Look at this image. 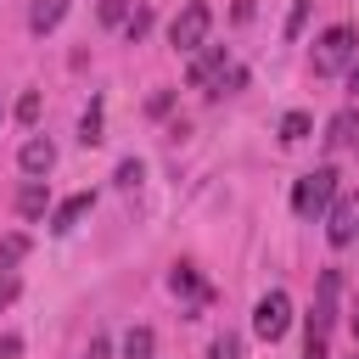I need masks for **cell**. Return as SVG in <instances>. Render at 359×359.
I'll return each mask as SVG.
<instances>
[{
    "label": "cell",
    "instance_id": "21",
    "mask_svg": "<svg viewBox=\"0 0 359 359\" xmlns=\"http://www.w3.org/2000/svg\"><path fill=\"white\" fill-rule=\"evenodd\" d=\"M140 174H146V168H140V157H123V163H118V185H123V191H135V185H140Z\"/></svg>",
    "mask_w": 359,
    "mask_h": 359
},
{
    "label": "cell",
    "instance_id": "29",
    "mask_svg": "<svg viewBox=\"0 0 359 359\" xmlns=\"http://www.w3.org/2000/svg\"><path fill=\"white\" fill-rule=\"evenodd\" d=\"M0 118H6V107H0Z\"/></svg>",
    "mask_w": 359,
    "mask_h": 359
},
{
    "label": "cell",
    "instance_id": "1",
    "mask_svg": "<svg viewBox=\"0 0 359 359\" xmlns=\"http://www.w3.org/2000/svg\"><path fill=\"white\" fill-rule=\"evenodd\" d=\"M337 292H342V275L337 269H320V292H314V309H309V342H303V359H331V325H337Z\"/></svg>",
    "mask_w": 359,
    "mask_h": 359
},
{
    "label": "cell",
    "instance_id": "24",
    "mask_svg": "<svg viewBox=\"0 0 359 359\" xmlns=\"http://www.w3.org/2000/svg\"><path fill=\"white\" fill-rule=\"evenodd\" d=\"M17 118H22V123H34V118H39V95H34V90L17 101Z\"/></svg>",
    "mask_w": 359,
    "mask_h": 359
},
{
    "label": "cell",
    "instance_id": "14",
    "mask_svg": "<svg viewBox=\"0 0 359 359\" xmlns=\"http://www.w3.org/2000/svg\"><path fill=\"white\" fill-rule=\"evenodd\" d=\"M168 286H174V292H185V297H208V286L196 280V269H191V264H174V275H168Z\"/></svg>",
    "mask_w": 359,
    "mask_h": 359
},
{
    "label": "cell",
    "instance_id": "30",
    "mask_svg": "<svg viewBox=\"0 0 359 359\" xmlns=\"http://www.w3.org/2000/svg\"><path fill=\"white\" fill-rule=\"evenodd\" d=\"M353 359H359V353H353Z\"/></svg>",
    "mask_w": 359,
    "mask_h": 359
},
{
    "label": "cell",
    "instance_id": "15",
    "mask_svg": "<svg viewBox=\"0 0 359 359\" xmlns=\"http://www.w3.org/2000/svg\"><path fill=\"white\" fill-rule=\"evenodd\" d=\"M309 129H314V123H309V112H286V118H280V140H286V146L309 140Z\"/></svg>",
    "mask_w": 359,
    "mask_h": 359
},
{
    "label": "cell",
    "instance_id": "3",
    "mask_svg": "<svg viewBox=\"0 0 359 359\" xmlns=\"http://www.w3.org/2000/svg\"><path fill=\"white\" fill-rule=\"evenodd\" d=\"M331 202H337V168H331V163L314 168V174H303V180L292 185V213H297V219H325Z\"/></svg>",
    "mask_w": 359,
    "mask_h": 359
},
{
    "label": "cell",
    "instance_id": "16",
    "mask_svg": "<svg viewBox=\"0 0 359 359\" xmlns=\"http://www.w3.org/2000/svg\"><path fill=\"white\" fill-rule=\"evenodd\" d=\"M79 140H84V146H95V140H101V101H90V107H84V118H79Z\"/></svg>",
    "mask_w": 359,
    "mask_h": 359
},
{
    "label": "cell",
    "instance_id": "9",
    "mask_svg": "<svg viewBox=\"0 0 359 359\" xmlns=\"http://www.w3.org/2000/svg\"><path fill=\"white\" fill-rule=\"evenodd\" d=\"M224 67H230V56H224V45H213V50H202V56L191 62V84H196V90H213Z\"/></svg>",
    "mask_w": 359,
    "mask_h": 359
},
{
    "label": "cell",
    "instance_id": "7",
    "mask_svg": "<svg viewBox=\"0 0 359 359\" xmlns=\"http://www.w3.org/2000/svg\"><path fill=\"white\" fill-rule=\"evenodd\" d=\"M17 163H22V174H34V180H39V174H50L56 146H50L45 135H28V140H22V151H17Z\"/></svg>",
    "mask_w": 359,
    "mask_h": 359
},
{
    "label": "cell",
    "instance_id": "11",
    "mask_svg": "<svg viewBox=\"0 0 359 359\" xmlns=\"http://www.w3.org/2000/svg\"><path fill=\"white\" fill-rule=\"evenodd\" d=\"M62 17H67V0H34V6H28V28H34V34H50Z\"/></svg>",
    "mask_w": 359,
    "mask_h": 359
},
{
    "label": "cell",
    "instance_id": "17",
    "mask_svg": "<svg viewBox=\"0 0 359 359\" xmlns=\"http://www.w3.org/2000/svg\"><path fill=\"white\" fill-rule=\"evenodd\" d=\"M22 258H28V236H6L0 241V269H17Z\"/></svg>",
    "mask_w": 359,
    "mask_h": 359
},
{
    "label": "cell",
    "instance_id": "13",
    "mask_svg": "<svg viewBox=\"0 0 359 359\" xmlns=\"http://www.w3.org/2000/svg\"><path fill=\"white\" fill-rule=\"evenodd\" d=\"M151 348H157V337L146 325H129L123 331V359H151Z\"/></svg>",
    "mask_w": 359,
    "mask_h": 359
},
{
    "label": "cell",
    "instance_id": "18",
    "mask_svg": "<svg viewBox=\"0 0 359 359\" xmlns=\"http://www.w3.org/2000/svg\"><path fill=\"white\" fill-rule=\"evenodd\" d=\"M129 6H135V0H101L95 17H101L107 28H123V22H129Z\"/></svg>",
    "mask_w": 359,
    "mask_h": 359
},
{
    "label": "cell",
    "instance_id": "19",
    "mask_svg": "<svg viewBox=\"0 0 359 359\" xmlns=\"http://www.w3.org/2000/svg\"><path fill=\"white\" fill-rule=\"evenodd\" d=\"M208 359H241V337L236 331H219L213 348H208Z\"/></svg>",
    "mask_w": 359,
    "mask_h": 359
},
{
    "label": "cell",
    "instance_id": "20",
    "mask_svg": "<svg viewBox=\"0 0 359 359\" xmlns=\"http://www.w3.org/2000/svg\"><path fill=\"white\" fill-rule=\"evenodd\" d=\"M146 28H151V11H146V6H135V11H129V22H123L129 45H135V39H146Z\"/></svg>",
    "mask_w": 359,
    "mask_h": 359
},
{
    "label": "cell",
    "instance_id": "25",
    "mask_svg": "<svg viewBox=\"0 0 359 359\" xmlns=\"http://www.w3.org/2000/svg\"><path fill=\"white\" fill-rule=\"evenodd\" d=\"M84 359H112V342H107V337H90V348H84Z\"/></svg>",
    "mask_w": 359,
    "mask_h": 359
},
{
    "label": "cell",
    "instance_id": "2",
    "mask_svg": "<svg viewBox=\"0 0 359 359\" xmlns=\"http://www.w3.org/2000/svg\"><path fill=\"white\" fill-rule=\"evenodd\" d=\"M353 56H359V34L348 28V22H337V28H325L320 39H314V73L320 79H331V73H348L353 67Z\"/></svg>",
    "mask_w": 359,
    "mask_h": 359
},
{
    "label": "cell",
    "instance_id": "12",
    "mask_svg": "<svg viewBox=\"0 0 359 359\" xmlns=\"http://www.w3.org/2000/svg\"><path fill=\"white\" fill-rule=\"evenodd\" d=\"M45 208H50V191H45L39 180H28V185L17 191V213H22V219H39Z\"/></svg>",
    "mask_w": 359,
    "mask_h": 359
},
{
    "label": "cell",
    "instance_id": "22",
    "mask_svg": "<svg viewBox=\"0 0 359 359\" xmlns=\"http://www.w3.org/2000/svg\"><path fill=\"white\" fill-rule=\"evenodd\" d=\"M309 6H314V0H292V17H286V39H297V34H303V22H309Z\"/></svg>",
    "mask_w": 359,
    "mask_h": 359
},
{
    "label": "cell",
    "instance_id": "4",
    "mask_svg": "<svg viewBox=\"0 0 359 359\" xmlns=\"http://www.w3.org/2000/svg\"><path fill=\"white\" fill-rule=\"evenodd\" d=\"M208 28H213L208 0H185V6L174 11V22H168V45H174V50H196V45H208Z\"/></svg>",
    "mask_w": 359,
    "mask_h": 359
},
{
    "label": "cell",
    "instance_id": "6",
    "mask_svg": "<svg viewBox=\"0 0 359 359\" xmlns=\"http://www.w3.org/2000/svg\"><path fill=\"white\" fill-rule=\"evenodd\" d=\"M325 241L331 247H353L359 241V191H337V202L325 208Z\"/></svg>",
    "mask_w": 359,
    "mask_h": 359
},
{
    "label": "cell",
    "instance_id": "27",
    "mask_svg": "<svg viewBox=\"0 0 359 359\" xmlns=\"http://www.w3.org/2000/svg\"><path fill=\"white\" fill-rule=\"evenodd\" d=\"M348 90H359V56H353V67H348Z\"/></svg>",
    "mask_w": 359,
    "mask_h": 359
},
{
    "label": "cell",
    "instance_id": "23",
    "mask_svg": "<svg viewBox=\"0 0 359 359\" xmlns=\"http://www.w3.org/2000/svg\"><path fill=\"white\" fill-rule=\"evenodd\" d=\"M17 292H22V286H17V269H0V309H11Z\"/></svg>",
    "mask_w": 359,
    "mask_h": 359
},
{
    "label": "cell",
    "instance_id": "26",
    "mask_svg": "<svg viewBox=\"0 0 359 359\" xmlns=\"http://www.w3.org/2000/svg\"><path fill=\"white\" fill-rule=\"evenodd\" d=\"M22 353V337H0V359H17Z\"/></svg>",
    "mask_w": 359,
    "mask_h": 359
},
{
    "label": "cell",
    "instance_id": "10",
    "mask_svg": "<svg viewBox=\"0 0 359 359\" xmlns=\"http://www.w3.org/2000/svg\"><path fill=\"white\" fill-rule=\"evenodd\" d=\"M359 140V107H342L331 123H325V151H342Z\"/></svg>",
    "mask_w": 359,
    "mask_h": 359
},
{
    "label": "cell",
    "instance_id": "5",
    "mask_svg": "<svg viewBox=\"0 0 359 359\" xmlns=\"http://www.w3.org/2000/svg\"><path fill=\"white\" fill-rule=\"evenodd\" d=\"M286 325H292V297L275 286V292H264V297L252 303V337H258V342H280Z\"/></svg>",
    "mask_w": 359,
    "mask_h": 359
},
{
    "label": "cell",
    "instance_id": "8",
    "mask_svg": "<svg viewBox=\"0 0 359 359\" xmlns=\"http://www.w3.org/2000/svg\"><path fill=\"white\" fill-rule=\"evenodd\" d=\"M90 208H95V196H90V191H79V196H67V202H56V208H50V230H56V236H67V230H79V219H84Z\"/></svg>",
    "mask_w": 359,
    "mask_h": 359
},
{
    "label": "cell",
    "instance_id": "28",
    "mask_svg": "<svg viewBox=\"0 0 359 359\" xmlns=\"http://www.w3.org/2000/svg\"><path fill=\"white\" fill-rule=\"evenodd\" d=\"M353 337H359V303H353Z\"/></svg>",
    "mask_w": 359,
    "mask_h": 359
}]
</instances>
